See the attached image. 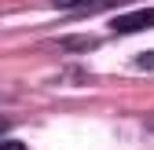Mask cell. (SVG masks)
<instances>
[{"mask_svg": "<svg viewBox=\"0 0 154 150\" xmlns=\"http://www.w3.org/2000/svg\"><path fill=\"white\" fill-rule=\"evenodd\" d=\"M114 33H140V29H154V8H136V11H125L110 22Z\"/></svg>", "mask_w": 154, "mask_h": 150, "instance_id": "6da1fadb", "label": "cell"}, {"mask_svg": "<svg viewBox=\"0 0 154 150\" xmlns=\"http://www.w3.org/2000/svg\"><path fill=\"white\" fill-rule=\"evenodd\" d=\"M136 62H140L143 70H154V51H143V55H140V59H136Z\"/></svg>", "mask_w": 154, "mask_h": 150, "instance_id": "7a4b0ae2", "label": "cell"}, {"mask_svg": "<svg viewBox=\"0 0 154 150\" xmlns=\"http://www.w3.org/2000/svg\"><path fill=\"white\" fill-rule=\"evenodd\" d=\"M0 150H26L22 143H0Z\"/></svg>", "mask_w": 154, "mask_h": 150, "instance_id": "3957f363", "label": "cell"}]
</instances>
